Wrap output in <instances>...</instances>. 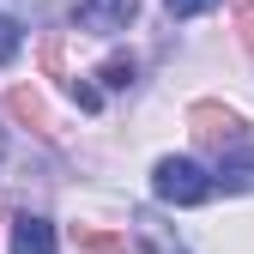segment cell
Masks as SVG:
<instances>
[{"mask_svg": "<svg viewBox=\"0 0 254 254\" xmlns=\"http://www.w3.org/2000/svg\"><path fill=\"white\" fill-rule=\"evenodd\" d=\"M67 91H73V103H79V109H91V115L103 109V91H97V85H85V79H67Z\"/></svg>", "mask_w": 254, "mask_h": 254, "instance_id": "8fae6325", "label": "cell"}, {"mask_svg": "<svg viewBox=\"0 0 254 254\" xmlns=\"http://www.w3.org/2000/svg\"><path fill=\"white\" fill-rule=\"evenodd\" d=\"M6 109H12V115H18V121L30 127V133H43V139L55 133V121H49V109H43V97H37V91H30V85H18V91H6Z\"/></svg>", "mask_w": 254, "mask_h": 254, "instance_id": "5b68a950", "label": "cell"}, {"mask_svg": "<svg viewBox=\"0 0 254 254\" xmlns=\"http://www.w3.org/2000/svg\"><path fill=\"white\" fill-rule=\"evenodd\" d=\"M170 6V18H200V12H212L218 0H164Z\"/></svg>", "mask_w": 254, "mask_h": 254, "instance_id": "7c38bea8", "label": "cell"}, {"mask_svg": "<svg viewBox=\"0 0 254 254\" xmlns=\"http://www.w3.org/2000/svg\"><path fill=\"white\" fill-rule=\"evenodd\" d=\"M73 248L79 254H127V236H115V230H79L73 224Z\"/></svg>", "mask_w": 254, "mask_h": 254, "instance_id": "52a82bcc", "label": "cell"}, {"mask_svg": "<svg viewBox=\"0 0 254 254\" xmlns=\"http://www.w3.org/2000/svg\"><path fill=\"white\" fill-rule=\"evenodd\" d=\"M242 43H248V49H254V18H248V24H242Z\"/></svg>", "mask_w": 254, "mask_h": 254, "instance_id": "4fadbf2b", "label": "cell"}, {"mask_svg": "<svg viewBox=\"0 0 254 254\" xmlns=\"http://www.w3.org/2000/svg\"><path fill=\"white\" fill-rule=\"evenodd\" d=\"M133 12H139V0H79V6H73L79 30H97V37L127 30V24H133Z\"/></svg>", "mask_w": 254, "mask_h": 254, "instance_id": "3957f363", "label": "cell"}, {"mask_svg": "<svg viewBox=\"0 0 254 254\" xmlns=\"http://www.w3.org/2000/svg\"><path fill=\"white\" fill-rule=\"evenodd\" d=\"M212 188L218 182L194 164V157H157V170H151V194L164 206H206Z\"/></svg>", "mask_w": 254, "mask_h": 254, "instance_id": "6da1fadb", "label": "cell"}, {"mask_svg": "<svg viewBox=\"0 0 254 254\" xmlns=\"http://www.w3.org/2000/svg\"><path fill=\"white\" fill-rule=\"evenodd\" d=\"M0 151H6V145H0Z\"/></svg>", "mask_w": 254, "mask_h": 254, "instance_id": "5bb4252c", "label": "cell"}, {"mask_svg": "<svg viewBox=\"0 0 254 254\" xmlns=\"http://www.w3.org/2000/svg\"><path fill=\"white\" fill-rule=\"evenodd\" d=\"M133 224H139V236H145V248H151V254H188L182 242H170V230H164V224H157V218H151V212H139V218H133Z\"/></svg>", "mask_w": 254, "mask_h": 254, "instance_id": "9c48e42d", "label": "cell"}, {"mask_svg": "<svg viewBox=\"0 0 254 254\" xmlns=\"http://www.w3.org/2000/svg\"><path fill=\"white\" fill-rule=\"evenodd\" d=\"M212 182H224V188H248V182H254V145L224 151V157H218V176H212Z\"/></svg>", "mask_w": 254, "mask_h": 254, "instance_id": "8992f818", "label": "cell"}, {"mask_svg": "<svg viewBox=\"0 0 254 254\" xmlns=\"http://www.w3.org/2000/svg\"><path fill=\"white\" fill-rule=\"evenodd\" d=\"M133 73H139V61H133V55H109L103 67H97V79H103L109 91H127V85H133Z\"/></svg>", "mask_w": 254, "mask_h": 254, "instance_id": "ba28073f", "label": "cell"}, {"mask_svg": "<svg viewBox=\"0 0 254 254\" xmlns=\"http://www.w3.org/2000/svg\"><path fill=\"white\" fill-rule=\"evenodd\" d=\"M12 254H55V224L37 212H18L12 218Z\"/></svg>", "mask_w": 254, "mask_h": 254, "instance_id": "277c9868", "label": "cell"}, {"mask_svg": "<svg viewBox=\"0 0 254 254\" xmlns=\"http://www.w3.org/2000/svg\"><path fill=\"white\" fill-rule=\"evenodd\" d=\"M188 133H194L206 151H236V145H248V121L236 115V109H224V103H212V97H200V103H188Z\"/></svg>", "mask_w": 254, "mask_h": 254, "instance_id": "7a4b0ae2", "label": "cell"}, {"mask_svg": "<svg viewBox=\"0 0 254 254\" xmlns=\"http://www.w3.org/2000/svg\"><path fill=\"white\" fill-rule=\"evenodd\" d=\"M18 43H24V37H18V18H12V12H0V67L18 55Z\"/></svg>", "mask_w": 254, "mask_h": 254, "instance_id": "30bf717a", "label": "cell"}]
</instances>
